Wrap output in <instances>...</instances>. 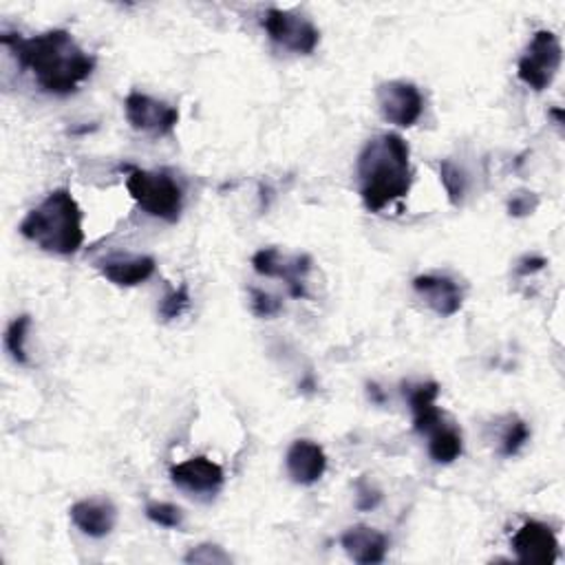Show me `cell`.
<instances>
[{
	"instance_id": "cell-18",
	"label": "cell",
	"mask_w": 565,
	"mask_h": 565,
	"mask_svg": "<svg viewBox=\"0 0 565 565\" xmlns=\"http://www.w3.org/2000/svg\"><path fill=\"white\" fill-rule=\"evenodd\" d=\"M464 451V440L457 427L451 422H444L440 429L429 436V455L438 464H453Z\"/></svg>"
},
{
	"instance_id": "cell-13",
	"label": "cell",
	"mask_w": 565,
	"mask_h": 565,
	"mask_svg": "<svg viewBox=\"0 0 565 565\" xmlns=\"http://www.w3.org/2000/svg\"><path fill=\"white\" fill-rule=\"evenodd\" d=\"M404 395L409 400L413 413V429L422 436H431L447 422V415L438 409L436 400L440 395L438 382H422V385H404Z\"/></svg>"
},
{
	"instance_id": "cell-14",
	"label": "cell",
	"mask_w": 565,
	"mask_h": 565,
	"mask_svg": "<svg viewBox=\"0 0 565 565\" xmlns=\"http://www.w3.org/2000/svg\"><path fill=\"white\" fill-rule=\"evenodd\" d=\"M340 545L344 548L349 558H353L361 565H374V563L385 561L387 550H389V539L382 532H378L376 528L359 524L342 532Z\"/></svg>"
},
{
	"instance_id": "cell-8",
	"label": "cell",
	"mask_w": 565,
	"mask_h": 565,
	"mask_svg": "<svg viewBox=\"0 0 565 565\" xmlns=\"http://www.w3.org/2000/svg\"><path fill=\"white\" fill-rule=\"evenodd\" d=\"M376 100L382 117L400 128L413 126L424 113V98L413 83L389 80L378 85Z\"/></svg>"
},
{
	"instance_id": "cell-21",
	"label": "cell",
	"mask_w": 565,
	"mask_h": 565,
	"mask_svg": "<svg viewBox=\"0 0 565 565\" xmlns=\"http://www.w3.org/2000/svg\"><path fill=\"white\" fill-rule=\"evenodd\" d=\"M147 517L162 526V528H179L184 524V513L179 506L168 504V502H151L147 504Z\"/></svg>"
},
{
	"instance_id": "cell-9",
	"label": "cell",
	"mask_w": 565,
	"mask_h": 565,
	"mask_svg": "<svg viewBox=\"0 0 565 565\" xmlns=\"http://www.w3.org/2000/svg\"><path fill=\"white\" fill-rule=\"evenodd\" d=\"M252 267L261 276L269 278H282L288 282V290L294 299H305V276L312 269V256L307 254H294L282 256L276 248H263L252 256Z\"/></svg>"
},
{
	"instance_id": "cell-3",
	"label": "cell",
	"mask_w": 565,
	"mask_h": 565,
	"mask_svg": "<svg viewBox=\"0 0 565 565\" xmlns=\"http://www.w3.org/2000/svg\"><path fill=\"white\" fill-rule=\"evenodd\" d=\"M18 230L27 241L58 256H74L85 246L83 210L68 188L49 192L27 212Z\"/></svg>"
},
{
	"instance_id": "cell-12",
	"label": "cell",
	"mask_w": 565,
	"mask_h": 565,
	"mask_svg": "<svg viewBox=\"0 0 565 565\" xmlns=\"http://www.w3.org/2000/svg\"><path fill=\"white\" fill-rule=\"evenodd\" d=\"M413 290L424 299L438 316H455L464 305V294L457 282L449 276L422 274L413 278Z\"/></svg>"
},
{
	"instance_id": "cell-11",
	"label": "cell",
	"mask_w": 565,
	"mask_h": 565,
	"mask_svg": "<svg viewBox=\"0 0 565 565\" xmlns=\"http://www.w3.org/2000/svg\"><path fill=\"white\" fill-rule=\"evenodd\" d=\"M171 479H173V484H177L179 488H184L188 492L215 494L224 486L226 475L217 462H212L203 455H197V457H190V460L173 466Z\"/></svg>"
},
{
	"instance_id": "cell-22",
	"label": "cell",
	"mask_w": 565,
	"mask_h": 565,
	"mask_svg": "<svg viewBox=\"0 0 565 565\" xmlns=\"http://www.w3.org/2000/svg\"><path fill=\"white\" fill-rule=\"evenodd\" d=\"M528 440H530L528 424H526L524 419H513V422L508 424L506 434L502 436V455H504V457L517 455V453L526 447Z\"/></svg>"
},
{
	"instance_id": "cell-15",
	"label": "cell",
	"mask_w": 565,
	"mask_h": 565,
	"mask_svg": "<svg viewBox=\"0 0 565 565\" xmlns=\"http://www.w3.org/2000/svg\"><path fill=\"white\" fill-rule=\"evenodd\" d=\"M286 466H288V473L294 484L312 486L325 475L327 455H325L323 447H318L316 442L297 440L286 455Z\"/></svg>"
},
{
	"instance_id": "cell-23",
	"label": "cell",
	"mask_w": 565,
	"mask_h": 565,
	"mask_svg": "<svg viewBox=\"0 0 565 565\" xmlns=\"http://www.w3.org/2000/svg\"><path fill=\"white\" fill-rule=\"evenodd\" d=\"M190 307V292H188V286L184 282V286H179L177 290H171L162 303H160V316L164 321H175L179 318L186 310Z\"/></svg>"
},
{
	"instance_id": "cell-28",
	"label": "cell",
	"mask_w": 565,
	"mask_h": 565,
	"mask_svg": "<svg viewBox=\"0 0 565 565\" xmlns=\"http://www.w3.org/2000/svg\"><path fill=\"white\" fill-rule=\"evenodd\" d=\"M548 265V261L543 256H526L517 263V274L519 276H528V274H535L539 269H543Z\"/></svg>"
},
{
	"instance_id": "cell-24",
	"label": "cell",
	"mask_w": 565,
	"mask_h": 565,
	"mask_svg": "<svg viewBox=\"0 0 565 565\" xmlns=\"http://www.w3.org/2000/svg\"><path fill=\"white\" fill-rule=\"evenodd\" d=\"M186 563H230V554L224 552V548L215 545V543H201L197 548H192L186 558Z\"/></svg>"
},
{
	"instance_id": "cell-16",
	"label": "cell",
	"mask_w": 565,
	"mask_h": 565,
	"mask_svg": "<svg viewBox=\"0 0 565 565\" xmlns=\"http://www.w3.org/2000/svg\"><path fill=\"white\" fill-rule=\"evenodd\" d=\"M100 274L117 288H135L155 274L153 256H115L96 265Z\"/></svg>"
},
{
	"instance_id": "cell-20",
	"label": "cell",
	"mask_w": 565,
	"mask_h": 565,
	"mask_svg": "<svg viewBox=\"0 0 565 565\" xmlns=\"http://www.w3.org/2000/svg\"><path fill=\"white\" fill-rule=\"evenodd\" d=\"M440 179H442V186L449 194V201L453 205H460L464 201V194H466V175L460 166H455L451 160H444L440 164Z\"/></svg>"
},
{
	"instance_id": "cell-29",
	"label": "cell",
	"mask_w": 565,
	"mask_h": 565,
	"mask_svg": "<svg viewBox=\"0 0 565 565\" xmlns=\"http://www.w3.org/2000/svg\"><path fill=\"white\" fill-rule=\"evenodd\" d=\"M369 398H374L378 404L385 402V395H382V391H380L378 385H369Z\"/></svg>"
},
{
	"instance_id": "cell-4",
	"label": "cell",
	"mask_w": 565,
	"mask_h": 565,
	"mask_svg": "<svg viewBox=\"0 0 565 565\" xmlns=\"http://www.w3.org/2000/svg\"><path fill=\"white\" fill-rule=\"evenodd\" d=\"M126 175V190L130 199L147 212V215L162 219L166 224H177L184 210V190L181 186L164 171L151 173L135 166H120Z\"/></svg>"
},
{
	"instance_id": "cell-10",
	"label": "cell",
	"mask_w": 565,
	"mask_h": 565,
	"mask_svg": "<svg viewBox=\"0 0 565 565\" xmlns=\"http://www.w3.org/2000/svg\"><path fill=\"white\" fill-rule=\"evenodd\" d=\"M513 550L519 563L552 565L558 556V539L548 524L530 519L515 532Z\"/></svg>"
},
{
	"instance_id": "cell-17",
	"label": "cell",
	"mask_w": 565,
	"mask_h": 565,
	"mask_svg": "<svg viewBox=\"0 0 565 565\" xmlns=\"http://www.w3.org/2000/svg\"><path fill=\"white\" fill-rule=\"evenodd\" d=\"M71 522H74L87 537L102 539L113 532L117 522V511L109 500H83L71 506Z\"/></svg>"
},
{
	"instance_id": "cell-1",
	"label": "cell",
	"mask_w": 565,
	"mask_h": 565,
	"mask_svg": "<svg viewBox=\"0 0 565 565\" xmlns=\"http://www.w3.org/2000/svg\"><path fill=\"white\" fill-rule=\"evenodd\" d=\"M0 42L10 47L18 64L32 71L38 87L51 96H68L91 78L96 58L89 55L68 32L51 29L32 38L3 34Z\"/></svg>"
},
{
	"instance_id": "cell-25",
	"label": "cell",
	"mask_w": 565,
	"mask_h": 565,
	"mask_svg": "<svg viewBox=\"0 0 565 565\" xmlns=\"http://www.w3.org/2000/svg\"><path fill=\"white\" fill-rule=\"evenodd\" d=\"M250 307L259 318H272L282 310V301L263 292V290H250Z\"/></svg>"
},
{
	"instance_id": "cell-19",
	"label": "cell",
	"mask_w": 565,
	"mask_h": 565,
	"mask_svg": "<svg viewBox=\"0 0 565 565\" xmlns=\"http://www.w3.org/2000/svg\"><path fill=\"white\" fill-rule=\"evenodd\" d=\"M32 327V316L29 314H23L18 318H14L5 331V347L8 351L12 353V359L18 363V365H27L29 359H27V349H25V340H27V331Z\"/></svg>"
},
{
	"instance_id": "cell-5",
	"label": "cell",
	"mask_w": 565,
	"mask_h": 565,
	"mask_svg": "<svg viewBox=\"0 0 565 565\" xmlns=\"http://www.w3.org/2000/svg\"><path fill=\"white\" fill-rule=\"evenodd\" d=\"M563 47L554 32L539 29L517 64L519 80L532 91H545L561 68Z\"/></svg>"
},
{
	"instance_id": "cell-7",
	"label": "cell",
	"mask_w": 565,
	"mask_h": 565,
	"mask_svg": "<svg viewBox=\"0 0 565 565\" xmlns=\"http://www.w3.org/2000/svg\"><path fill=\"white\" fill-rule=\"evenodd\" d=\"M124 111L128 124L135 130L147 133L151 137L171 135L179 122V111L175 106L139 91L128 93V98L124 100Z\"/></svg>"
},
{
	"instance_id": "cell-27",
	"label": "cell",
	"mask_w": 565,
	"mask_h": 565,
	"mask_svg": "<svg viewBox=\"0 0 565 565\" xmlns=\"http://www.w3.org/2000/svg\"><path fill=\"white\" fill-rule=\"evenodd\" d=\"M382 502V492L378 488H372L365 479L359 481V511H374Z\"/></svg>"
},
{
	"instance_id": "cell-6",
	"label": "cell",
	"mask_w": 565,
	"mask_h": 565,
	"mask_svg": "<svg viewBox=\"0 0 565 565\" xmlns=\"http://www.w3.org/2000/svg\"><path fill=\"white\" fill-rule=\"evenodd\" d=\"M263 29L272 42L286 47L294 53L310 55L321 42L318 27L303 14L269 8L263 16Z\"/></svg>"
},
{
	"instance_id": "cell-26",
	"label": "cell",
	"mask_w": 565,
	"mask_h": 565,
	"mask_svg": "<svg viewBox=\"0 0 565 565\" xmlns=\"http://www.w3.org/2000/svg\"><path fill=\"white\" fill-rule=\"evenodd\" d=\"M537 205H539V197L535 192H528V190L515 192L508 201V215L511 217H528L537 210Z\"/></svg>"
},
{
	"instance_id": "cell-2",
	"label": "cell",
	"mask_w": 565,
	"mask_h": 565,
	"mask_svg": "<svg viewBox=\"0 0 565 565\" xmlns=\"http://www.w3.org/2000/svg\"><path fill=\"white\" fill-rule=\"evenodd\" d=\"M359 188L369 212H380L389 203L409 194L413 186L411 149L398 133L372 137L359 155Z\"/></svg>"
}]
</instances>
